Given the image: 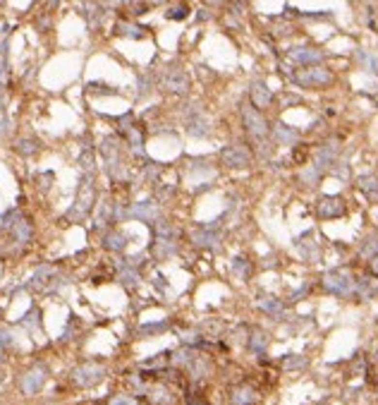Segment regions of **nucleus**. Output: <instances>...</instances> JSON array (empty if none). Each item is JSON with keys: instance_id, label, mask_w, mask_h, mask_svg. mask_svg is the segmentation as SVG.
<instances>
[{"instance_id": "15", "label": "nucleus", "mask_w": 378, "mask_h": 405, "mask_svg": "<svg viewBox=\"0 0 378 405\" xmlns=\"http://www.w3.org/2000/svg\"><path fill=\"white\" fill-rule=\"evenodd\" d=\"M359 254L364 257V259H374L378 254V233H369L362 243H359Z\"/></svg>"}, {"instance_id": "29", "label": "nucleus", "mask_w": 378, "mask_h": 405, "mask_svg": "<svg viewBox=\"0 0 378 405\" xmlns=\"http://www.w3.org/2000/svg\"><path fill=\"white\" fill-rule=\"evenodd\" d=\"M371 271H374V274H378V254L374 257V259H371Z\"/></svg>"}, {"instance_id": "24", "label": "nucleus", "mask_w": 378, "mask_h": 405, "mask_svg": "<svg viewBox=\"0 0 378 405\" xmlns=\"http://www.w3.org/2000/svg\"><path fill=\"white\" fill-rule=\"evenodd\" d=\"M120 278H122V283L125 285H137V281H139V271H137L134 266H125Z\"/></svg>"}, {"instance_id": "2", "label": "nucleus", "mask_w": 378, "mask_h": 405, "mask_svg": "<svg viewBox=\"0 0 378 405\" xmlns=\"http://www.w3.org/2000/svg\"><path fill=\"white\" fill-rule=\"evenodd\" d=\"M354 285H357V281H354L352 274L345 271V269H333V271H328V274L323 276V288H326L328 292L338 295V297L352 295V292H354Z\"/></svg>"}, {"instance_id": "4", "label": "nucleus", "mask_w": 378, "mask_h": 405, "mask_svg": "<svg viewBox=\"0 0 378 405\" xmlns=\"http://www.w3.org/2000/svg\"><path fill=\"white\" fill-rule=\"evenodd\" d=\"M220 161L223 165L227 168H249L252 165V154L244 149V146H235V144H230L227 149H223V154H220Z\"/></svg>"}, {"instance_id": "20", "label": "nucleus", "mask_w": 378, "mask_h": 405, "mask_svg": "<svg viewBox=\"0 0 378 405\" xmlns=\"http://www.w3.org/2000/svg\"><path fill=\"white\" fill-rule=\"evenodd\" d=\"M275 137H278V142L280 144H287V146H292L295 142H297V132L295 130H287L285 125H278V130H275Z\"/></svg>"}, {"instance_id": "6", "label": "nucleus", "mask_w": 378, "mask_h": 405, "mask_svg": "<svg viewBox=\"0 0 378 405\" xmlns=\"http://www.w3.org/2000/svg\"><path fill=\"white\" fill-rule=\"evenodd\" d=\"M129 218H139L144 223H156L160 218V206L156 202H139V204H132L129 209Z\"/></svg>"}, {"instance_id": "3", "label": "nucleus", "mask_w": 378, "mask_h": 405, "mask_svg": "<svg viewBox=\"0 0 378 405\" xmlns=\"http://www.w3.org/2000/svg\"><path fill=\"white\" fill-rule=\"evenodd\" d=\"M316 216L318 221H338L347 216V202L340 194H323L316 202Z\"/></svg>"}, {"instance_id": "10", "label": "nucleus", "mask_w": 378, "mask_h": 405, "mask_svg": "<svg viewBox=\"0 0 378 405\" xmlns=\"http://www.w3.org/2000/svg\"><path fill=\"white\" fill-rule=\"evenodd\" d=\"M191 238H194V244H201V247H216L220 240L216 226H199V228H194Z\"/></svg>"}, {"instance_id": "28", "label": "nucleus", "mask_w": 378, "mask_h": 405, "mask_svg": "<svg viewBox=\"0 0 378 405\" xmlns=\"http://www.w3.org/2000/svg\"><path fill=\"white\" fill-rule=\"evenodd\" d=\"M168 324H151V326H144V331H163Z\"/></svg>"}, {"instance_id": "22", "label": "nucleus", "mask_w": 378, "mask_h": 405, "mask_svg": "<svg viewBox=\"0 0 378 405\" xmlns=\"http://www.w3.org/2000/svg\"><path fill=\"white\" fill-rule=\"evenodd\" d=\"M259 307L266 309L268 314H273V317H283V312H285V307H283L278 300H273V297H266V300H261V302H259Z\"/></svg>"}, {"instance_id": "7", "label": "nucleus", "mask_w": 378, "mask_h": 405, "mask_svg": "<svg viewBox=\"0 0 378 405\" xmlns=\"http://www.w3.org/2000/svg\"><path fill=\"white\" fill-rule=\"evenodd\" d=\"M357 190L364 194L369 204H378V175L376 173H364L357 178Z\"/></svg>"}, {"instance_id": "17", "label": "nucleus", "mask_w": 378, "mask_h": 405, "mask_svg": "<svg viewBox=\"0 0 378 405\" xmlns=\"http://www.w3.org/2000/svg\"><path fill=\"white\" fill-rule=\"evenodd\" d=\"M256 401H259V396L252 389H237L235 396H232V403L235 405H254Z\"/></svg>"}, {"instance_id": "9", "label": "nucleus", "mask_w": 378, "mask_h": 405, "mask_svg": "<svg viewBox=\"0 0 378 405\" xmlns=\"http://www.w3.org/2000/svg\"><path fill=\"white\" fill-rule=\"evenodd\" d=\"M311 235H314V230H306V233H302L297 240H295V247H297V252L302 254V259H306V261H316L318 259V244L311 240Z\"/></svg>"}, {"instance_id": "23", "label": "nucleus", "mask_w": 378, "mask_h": 405, "mask_svg": "<svg viewBox=\"0 0 378 405\" xmlns=\"http://www.w3.org/2000/svg\"><path fill=\"white\" fill-rule=\"evenodd\" d=\"M232 271H235L239 278H247L249 271H252V264H249L244 257H235V259H232Z\"/></svg>"}, {"instance_id": "13", "label": "nucleus", "mask_w": 378, "mask_h": 405, "mask_svg": "<svg viewBox=\"0 0 378 405\" xmlns=\"http://www.w3.org/2000/svg\"><path fill=\"white\" fill-rule=\"evenodd\" d=\"M292 58L297 63H304V65H314V63H321L323 60V53L316 50V48H295L292 50Z\"/></svg>"}, {"instance_id": "19", "label": "nucleus", "mask_w": 378, "mask_h": 405, "mask_svg": "<svg viewBox=\"0 0 378 405\" xmlns=\"http://www.w3.org/2000/svg\"><path fill=\"white\" fill-rule=\"evenodd\" d=\"M252 94H254V103H256V108H266V106L270 103V98H273L270 91L266 89L264 84H254V91H252Z\"/></svg>"}, {"instance_id": "1", "label": "nucleus", "mask_w": 378, "mask_h": 405, "mask_svg": "<svg viewBox=\"0 0 378 405\" xmlns=\"http://www.w3.org/2000/svg\"><path fill=\"white\" fill-rule=\"evenodd\" d=\"M94 199H96V187H94V178L86 173L81 185H79V192H77V199L72 204V209L67 211V218L70 221H84L91 209H94Z\"/></svg>"}, {"instance_id": "5", "label": "nucleus", "mask_w": 378, "mask_h": 405, "mask_svg": "<svg viewBox=\"0 0 378 405\" xmlns=\"http://www.w3.org/2000/svg\"><path fill=\"white\" fill-rule=\"evenodd\" d=\"M75 381L79 386H96L98 381H103V376H106V369L101 365H94V362H89V365H81L79 369H75Z\"/></svg>"}, {"instance_id": "25", "label": "nucleus", "mask_w": 378, "mask_h": 405, "mask_svg": "<svg viewBox=\"0 0 378 405\" xmlns=\"http://www.w3.org/2000/svg\"><path fill=\"white\" fill-rule=\"evenodd\" d=\"M290 360H285V367L287 369H297V367H304V357L302 355H287Z\"/></svg>"}, {"instance_id": "26", "label": "nucleus", "mask_w": 378, "mask_h": 405, "mask_svg": "<svg viewBox=\"0 0 378 405\" xmlns=\"http://www.w3.org/2000/svg\"><path fill=\"white\" fill-rule=\"evenodd\" d=\"M110 405H137V403H134L129 396H117V398H113V401H110Z\"/></svg>"}, {"instance_id": "18", "label": "nucleus", "mask_w": 378, "mask_h": 405, "mask_svg": "<svg viewBox=\"0 0 378 405\" xmlns=\"http://www.w3.org/2000/svg\"><path fill=\"white\" fill-rule=\"evenodd\" d=\"M103 244H106L108 249H113V252H122V249H125V244H127V235H122V233L113 230V233H108V235H106Z\"/></svg>"}, {"instance_id": "8", "label": "nucleus", "mask_w": 378, "mask_h": 405, "mask_svg": "<svg viewBox=\"0 0 378 405\" xmlns=\"http://www.w3.org/2000/svg\"><path fill=\"white\" fill-rule=\"evenodd\" d=\"M297 81L302 86H326V84L333 81V75L328 70H323V67H311V70H306L302 75H297Z\"/></svg>"}, {"instance_id": "21", "label": "nucleus", "mask_w": 378, "mask_h": 405, "mask_svg": "<svg viewBox=\"0 0 378 405\" xmlns=\"http://www.w3.org/2000/svg\"><path fill=\"white\" fill-rule=\"evenodd\" d=\"M113 209L115 204L110 202H101V209H98V216H96V226H106V223H110L115 216H113Z\"/></svg>"}, {"instance_id": "16", "label": "nucleus", "mask_w": 378, "mask_h": 405, "mask_svg": "<svg viewBox=\"0 0 378 405\" xmlns=\"http://www.w3.org/2000/svg\"><path fill=\"white\" fill-rule=\"evenodd\" d=\"M321 178H323V170H318L314 163L302 168V173H299V182H302L304 187H316L321 182Z\"/></svg>"}, {"instance_id": "11", "label": "nucleus", "mask_w": 378, "mask_h": 405, "mask_svg": "<svg viewBox=\"0 0 378 405\" xmlns=\"http://www.w3.org/2000/svg\"><path fill=\"white\" fill-rule=\"evenodd\" d=\"M244 122H247V130H249L254 137L264 139L266 134H268V127H266V120L261 113H256V111H244Z\"/></svg>"}, {"instance_id": "12", "label": "nucleus", "mask_w": 378, "mask_h": 405, "mask_svg": "<svg viewBox=\"0 0 378 405\" xmlns=\"http://www.w3.org/2000/svg\"><path fill=\"white\" fill-rule=\"evenodd\" d=\"M43 381H46V374H43L41 369H32V372L24 376V381H22V391H24L27 396H34L36 391H41Z\"/></svg>"}, {"instance_id": "14", "label": "nucleus", "mask_w": 378, "mask_h": 405, "mask_svg": "<svg viewBox=\"0 0 378 405\" xmlns=\"http://www.w3.org/2000/svg\"><path fill=\"white\" fill-rule=\"evenodd\" d=\"M10 230H12L15 240H17L19 244H27L29 240H32V233H34V230H32V223H29L27 218H22V216H19V221H17Z\"/></svg>"}, {"instance_id": "27", "label": "nucleus", "mask_w": 378, "mask_h": 405, "mask_svg": "<svg viewBox=\"0 0 378 405\" xmlns=\"http://www.w3.org/2000/svg\"><path fill=\"white\" fill-rule=\"evenodd\" d=\"M0 343H2V345H10V343H12V336L2 331V333H0Z\"/></svg>"}]
</instances>
